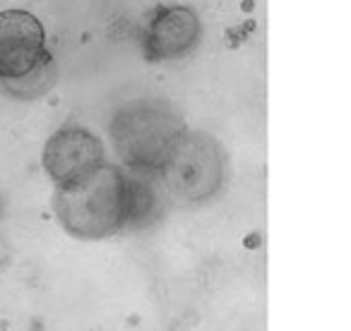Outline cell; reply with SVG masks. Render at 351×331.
<instances>
[{
    "instance_id": "obj_1",
    "label": "cell",
    "mask_w": 351,
    "mask_h": 331,
    "mask_svg": "<svg viewBox=\"0 0 351 331\" xmlns=\"http://www.w3.org/2000/svg\"><path fill=\"white\" fill-rule=\"evenodd\" d=\"M56 216L70 235L99 240L128 224V178L118 166L104 163L89 178L56 190Z\"/></svg>"
},
{
    "instance_id": "obj_2",
    "label": "cell",
    "mask_w": 351,
    "mask_h": 331,
    "mask_svg": "<svg viewBox=\"0 0 351 331\" xmlns=\"http://www.w3.org/2000/svg\"><path fill=\"white\" fill-rule=\"evenodd\" d=\"M183 122L161 101H130L111 120V140L128 166L137 171H159L173 142L183 135Z\"/></svg>"
},
{
    "instance_id": "obj_3",
    "label": "cell",
    "mask_w": 351,
    "mask_h": 331,
    "mask_svg": "<svg viewBox=\"0 0 351 331\" xmlns=\"http://www.w3.org/2000/svg\"><path fill=\"white\" fill-rule=\"evenodd\" d=\"M224 151L207 132L183 130L173 142L159 173L171 200L181 204H202L224 185Z\"/></svg>"
},
{
    "instance_id": "obj_4",
    "label": "cell",
    "mask_w": 351,
    "mask_h": 331,
    "mask_svg": "<svg viewBox=\"0 0 351 331\" xmlns=\"http://www.w3.org/2000/svg\"><path fill=\"white\" fill-rule=\"evenodd\" d=\"M104 166V144L94 132L70 125L58 130L44 146V168L56 187L89 178Z\"/></svg>"
},
{
    "instance_id": "obj_5",
    "label": "cell",
    "mask_w": 351,
    "mask_h": 331,
    "mask_svg": "<svg viewBox=\"0 0 351 331\" xmlns=\"http://www.w3.org/2000/svg\"><path fill=\"white\" fill-rule=\"evenodd\" d=\"M46 58V31L27 10L0 12V77H29Z\"/></svg>"
},
{
    "instance_id": "obj_6",
    "label": "cell",
    "mask_w": 351,
    "mask_h": 331,
    "mask_svg": "<svg viewBox=\"0 0 351 331\" xmlns=\"http://www.w3.org/2000/svg\"><path fill=\"white\" fill-rule=\"evenodd\" d=\"M202 39V22L191 8L169 5L152 15L145 29L147 55L154 60H173L191 53Z\"/></svg>"
}]
</instances>
